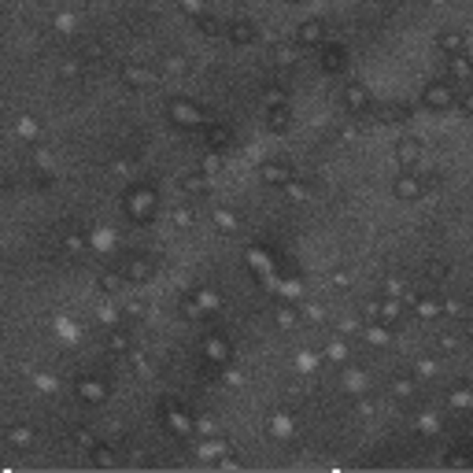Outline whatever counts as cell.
<instances>
[{"label": "cell", "mask_w": 473, "mask_h": 473, "mask_svg": "<svg viewBox=\"0 0 473 473\" xmlns=\"http://www.w3.org/2000/svg\"><path fill=\"white\" fill-rule=\"evenodd\" d=\"M444 78L455 85H466L473 82V59L466 52H451V56H444Z\"/></svg>", "instance_id": "cell-12"}, {"label": "cell", "mask_w": 473, "mask_h": 473, "mask_svg": "<svg viewBox=\"0 0 473 473\" xmlns=\"http://www.w3.org/2000/svg\"><path fill=\"white\" fill-rule=\"evenodd\" d=\"M4 440L15 444V448H26V444L34 440V432H30V425H11V429L4 432Z\"/></svg>", "instance_id": "cell-47"}, {"label": "cell", "mask_w": 473, "mask_h": 473, "mask_svg": "<svg viewBox=\"0 0 473 473\" xmlns=\"http://www.w3.org/2000/svg\"><path fill=\"white\" fill-rule=\"evenodd\" d=\"M292 126V108H267V129L270 134H288Z\"/></svg>", "instance_id": "cell-33"}, {"label": "cell", "mask_w": 473, "mask_h": 473, "mask_svg": "<svg viewBox=\"0 0 473 473\" xmlns=\"http://www.w3.org/2000/svg\"><path fill=\"white\" fill-rule=\"evenodd\" d=\"M167 115H170V122H174L178 129H204L207 126V111L189 97H174L167 104Z\"/></svg>", "instance_id": "cell-3"}, {"label": "cell", "mask_w": 473, "mask_h": 473, "mask_svg": "<svg viewBox=\"0 0 473 473\" xmlns=\"http://www.w3.org/2000/svg\"><path fill=\"white\" fill-rule=\"evenodd\" d=\"M82 78H85V63L82 59H63L59 63V82H82Z\"/></svg>", "instance_id": "cell-42"}, {"label": "cell", "mask_w": 473, "mask_h": 473, "mask_svg": "<svg viewBox=\"0 0 473 473\" xmlns=\"http://www.w3.org/2000/svg\"><path fill=\"white\" fill-rule=\"evenodd\" d=\"M458 108H463V115H470V118H473V89H470V93H466L463 100H458Z\"/></svg>", "instance_id": "cell-59"}, {"label": "cell", "mask_w": 473, "mask_h": 473, "mask_svg": "<svg viewBox=\"0 0 473 473\" xmlns=\"http://www.w3.org/2000/svg\"><path fill=\"white\" fill-rule=\"evenodd\" d=\"M414 429H418V437L432 440V437L440 432V414H437V411H422V414H414Z\"/></svg>", "instance_id": "cell-35"}, {"label": "cell", "mask_w": 473, "mask_h": 473, "mask_svg": "<svg viewBox=\"0 0 473 473\" xmlns=\"http://www.w3.org/2000/svg\"><path fill=\"white\" fill-rule=\"evenodd\" d=\"M392 192H396V200L414 204L425 196V178H418V170H403V174L392 181Z\"/></svg>", "instance_id": "cell-11"}, {"label": "cell", "mask_w": 473, "mask_h": 473, "mask_svg": "<svg viewBox=\"0 0 473 473\" xmlns=\"http://www.w3.org/2000/svg\"><path fill=\"white\" fill-rule=\"evenodd\" d=\"M74 392H78V400L89 403V407H100V403L111 400V385L104 377H78L74 381Z\"/></svg>", "instance_id": "cell-8"}, {"label": "cell", "mask_w": 473, "mask_h": 473, "mask_svg": "<svg viewBox=\"0 0 473 473\" xmlns=\"http://www.w3.org/2000/svg\"><path fill=\"white\" fill-rule=\"evenodd\" d=\"M108 351L111 355H129V351H134V337H129V330L111 325V330H108Z\"/></svg>", "instance_id": "cell-28"}, {"label": "cell", "mask_w": 473, "mask_h": 473, "mask_svg": "<svg viewBox=\"0 0 473 473\" xmlns=\"http://www.w3.org/2000/svg\"><path fill=\"white\" fill-rule=\"evenodd\" d=\"M288 4H307V0H288Z\"/></svg>", "instance_id": "cell-61"}, {"label": "cell", "mask_w": 473, "mask_h": 473, "mask_svg": "<svg viewBox=\"0 0 473 473\" xmlns=\"http://www.w3.org/2000/svg\"><path fill=\"white\" fill-rule=\"evenodd\" d=\"M267 437L278 440V444L296 440V422H292V414H288V411H274V414H267Z\"/></svg>", "instance_id": "cell-16"}, {"label": "cell", "mask_w": 473, "mask_h": 473, "mask_svg": "<svg viewBox=\"0 0 473 473\" xmlns=\"http://www.w3.org/2000/svg\"><path fill=\"white\" fill-rule=\"evenodd\" d=\"M422 148H425V144L418 141V137H400L396 141V163L403 170H414L418 163H422Z\"/></svg>", "instance_id": "cell-20"}, {"label": "cell", "mask_w": 473, "mask_h": 473, "mask_svg": "<svg viewBox=\"0 0 473 473\" xmlns=\"http://www.w3.org/2000/svg\"><path fill=\"white\" fill-rule=\"evenodd\" d=\"M385 292L388 296H407V281L400 278V274H392V278H385Z\"/></svg>", "instance_id": "cell-54"}, {"label": "cell", "mask_w": 473, "mask_h": 473, "mask_svg": "<svg viewBox=\"0 0 473 473\" xmlns=\"http://www.w3.org/2000/svg\"><path fill=\"white\" fill-rule=\"evenodd\" d=\"M196 455L204 458V463H226L230 458V444L222 432H215V437H200V444H196Z\"/></svg>", "instance_id": "cell-17"}, {"label": "cell", "mask_w": 473, "mask_h": 473, "mask_svg": "<svg viewBox=\"0 0 473 473\" xmlns=\"http://www.w3.org/2000/svg\"><path fill=\"white\" fill-rule=\"evenodd\" d=\"M296 56H299V45L296 41H278L270 52L274 67H296Z\"/></svg>", "instance_id": "cell-30"}, {"label": "cell", "mask_w": 473, "mask_h": 473, "mask_svg": "<svg viewBox=\"0 0 473 473\" xmlns=\"http://www.w3.org/2000/svg\"><path fill=\"white\" fill-rule=\"evenodd\" d=\"M285 196H288V200H296V204H307L311 200V185H307V181H299V178H292V181H285Z\"/></svg>", "instance_id": "cell-43"}, {"label": "cell", "mask_w": 473, "mask_h": 473, "mask_svg": "<svg viewBox=\"0 0 473 473\" xmlns=\"http://www.w3.org/2000/svg\"><path fill=\"white\" fill-rule=\"evenodd\" d=\"M19 134H22L26 141H37V137H41V122L26 115V118H19Z\"/></svg>", "instance_id": "cell-51"}, {"label": "cell", "mask_w": 473, "mask_h": 473, "mask_svg": "<svg viewBox=\"0 0 473 473\" xmlns=\"http://www.w3.org/2000/svg\"><path fill=\"white\" fill-rule=\"evenodd\" d=\"M63 248H67L71 255H85L89 252V233H67L63 236Z\"/></svg>", "instance_id": "cell-45"}, {"label": "cell", "mask_w": 473, "mask_h": 473, "mask_svg": "<svg viewBox=\"0 0 473 473\" xmlns=\"http://www.w3.org/2000/svg\"><path fill=\"white\" fill-rule=\"evenodd\" d=\"M259 178L267 181V185H285V181H292L296 178V170L288 167V163H262V170H259Z\"/></svg>", "instance_id": "cell-25"}, {"label": "cell", "mask_w": 473, "mask_h": 473, "mask_svg": "<svg viewBox=\"0 0 473 473\" xmlns=\"http://www.w3.org/2000/svg\"><path fill=\"white\" fill-rule=\"evenodd\" d=\"M437 48L444 56H451V52H466V34L463 30H440L437 34Z\"/></svg>", "instance_id": "cell-29"}, {"label": "cell", "mask_w": 473, "mask_h": 473, "mask_svg": "<svg viewBox=\"0 0 473 473\" xmlns=\"http://www.w3.org/2000/svg\"><path fill=\"white\" fill-rule=\"evenodd\" d=\"M189 296L196 299V307H200L204 314H215V311L222 307V292H218V288H211V285H200V288H192Z\"/></svg>", "instance_id": "cell-27"}, {"label": "cell", "mask_w": 473, "mask_h": 473, "mask_svg": "<svg viewBox=\"0 0 473 473\" xmlns=\"http://www.w3.org/2000/svg\"><path fill=\"white\" fill-rule=\"evenodd\" d=\"M196 432H200V437H215L218 425L211 422V418H196Z\"/></svg>", "instance_id": "cell-57"}, {"label": "cell", "mask_w": 473, "mask_h": 473, "mask_svg": "<svg viewBox=\"0 0 473 473\" xmlns=\"http://www.w3.org/2000/svg\"><path fill=\"white\" fill-rule=\"evenodd\" d=\"M178 189L196 200V196H207V192H211V178H207L204 170H189V174L178 178Z\"/></svg>", "instance_id": "cell-23"}, {"label": "cell", "mask_w": 473, "mask_h": 473, "mask_svg": "<svg viewBox=\"0 0 473 473\" xmlns=\"http://www.w3.org/2000/svg\"><path fill=\"white\" fill-rule=\"evenodd\" d=\"M111 170H115V174H122V178H134L137 174V163L134 160H115Z\"/></svg>", "instance_id": "cell-56"}, {"label": "cell", "mask_w": 473, "mask_h": 473, "mask_svg": "<svg viewBox=\"0 0 473 473\" xmlns=\"http://www.w3.org/2000/svg\"><path fill=\"white\" fill-rule=\"evenodd\" d=\"M226 37H230L233 45H252L255 37H259V30H255V22H248V19H233L226 26Z\"/></svg>", "instance_id": "cell-26"}, {"label": "cell", "mask_w": 473, "mask_h": 473, "mask_svg": "<svg viewBox=\"0 0 473 473\" xmlns=\"http://www.w3.org/2000/svg\"><path fill=\"white\" fill-rule=\"evenodd\" d=\"M344 63H348V52L340 48V45H325V48H322V71H325V74L344 71Z\"/></svg>", "instance_id": "cell-31"}, {"label": "cell", "mask_w": 473, "mask_h": 473, "mask_svg": "<svg viewBox=\"0 0 473 473\" xmlns=\"http://www.w3.org/2000/svg\"><path fill=\"white\" fill-rule=\"evenodd\" d=\"M274 325H278V330H296L299 325V311H296L292 299H285V304L274 307Z\"/></svg>", "instance_id": "cell-32"}, {"label": "cell", "mask_w": 473, "mask_h": 473, "mask_svg": "<svg viewBox=\"0 0 473 473\" xmlns=\"http://www.w3.org/2000/svg\"><path fill=\"white\" fill-rule=\"evenodd\" d=\"M418 385H422V381H418L414 374H411V377L400 374V377H392V381H388V396L396 400V403H403V407H407V403H414V400H418Z\"/></svg>", "instance_id": "cell-19"}, {"label": "cell", "mask_w": 473, "mask_h": 473, "mask_svg": "<svg viewBox=\"0 0 473 473\" xmlns=\"http://www.w3.org/2000/svg\"><path fill=\"white\" fill-rule=\"evenodd\" d=\"M122 285H126V278H122L115 267H111V270H100V278H97V288H100L104 296H111V299L118 296V288H122Z\"/></svg>", "instance_id": "cell-36"}, {"label": "cell", "mask_w": 473, "mask_h": 473, "mask_svg": "<svg viewBox=\"0 0 473 473\" xmlns=\"http://www.w3.org/2000/svg\"><path fill=\"white\" fill-rule=\"evenodd\" d=\"M362 330V322H355V318H340V333L351 337V333H359Z\"/></svg>", "instance_id": "cell-58"}, {"label": "cell", "mask_w": 473, "mask_h": 473, "mask_svg": "<svg viewBox=\"0 0 473 473\" xmlns=\"http://www.w3.org/2000/svg\"><path fill=\"white\" fill-rule=\"evenodd\" d=\"M340 104H344V111H348V115H355V118L374 115V97H370V89H366L362 82L344 85V93H340Z\"/></svg>", "instance_id": "cell-6"}, {"label": "cell", "mask_w": 473, "mask_h": 473, "mask_svg": "<svg viewBox=\"0 0 473 473\" xmlns=\"http://www.w3.org/2000/svg\"><path fill=\"white\" fill-rule=\"evenodd\" d=\"M160 67H163V74H170V78H181V74H189V56H181V52H170V56L160 59Z\"/></svg>", "instance_id": "cell-40"}, {"label": "cell", "mask_w": 473, "mask_h": 473, "mask_svg": "<svg viewBox=\"0 0 473 473\" xmlns=\"http://www.w3.org/2000/svg\"><path fill=\"white\" fill-rule=\"evenodd\" d=\"M437 374H440V359H437V355H418V359H414V377L418 381H432Z\"/></svg>", "instance_id": "cell-38"}, {"label": "cell", "mask_w": 473, "mask_h": 473, "mask_svg": "<svg viewBox=\"0 0 473 473\" xmlns=\"http://www.w3.org/2000/svg\"><path fill=\"white\" fill-rule=\"evenodd\" d=\"M118 78H122L126 89H152L155 85V71L141 59H126L122 67H118Z\"/></svg>", "instance_id": "cell-7"}, {"label": "cell", "mask_w": 473, "mask_h": 473, "mask_svg": "<svg viewBox=\"0 0 473 473\" xmlns=\"http://www.w3.org/2000/svg\"><path fill=\"white\" fill-rule=\"evenodd\" d=\"M325 30H330V26H325V19H304L296 26V37L292 41L299 45V48H318V45H325Z\"/></svg>", "instance_id": "cell-13"}, {"label": "cell", "mask_w": 473, "mask_h": 473, "mask_svg": "<svg viewBox=\"0 0 473 473\" xmlns=\"http://www.w3.org/2000/svg\"><path fill=\"white\" fill-rule=\"evenodd\" d=\"M11 185V181H8V174H4V170H0V189H8Z\"/></svg>", "instance_id": "cell-60"}, {"label": "cell", "mask_w": 473, "mask_h": 473, "mask_svg": "<svg viewBox=\"0 0 473 473\" xmlns=\"http://www.w3.org/2000/svg\"><path fill=\"white\" fill-rule=\"evenodd\" d=\"M340 392L351 396V400H359V396H366V392H374V381H370V374H366L362 366H344V374H340Z\"/></svg>", "instance_id": "cell-10"}, {"label": "cell", "mask_w": 473, "mask_h": 473, "mask_svg": "<svg viewBox=\"0 0 473 473\" xmlns=\"http://www.w3.org/2000/svg\"><path fill=\"white\" fill-rule=\"evenodd\" d=\"M248 262H252V270L270 274V255L262 252V248H248Z\"/></svg>", "instance_id": "cell-49"}, {"label": "cell", "mask_w": 473, "mask_h": 473, "mask_svg": "<svg viewBox=\"0 0 473 473\" xmlns=\"http://www.w3.org/2000/svg\"><path fill=\"white\" fill-rule=\"evenodd\" d=\"M192 22H196V30H200V34L207 37V41H215V37H222V34H226V26H222L215 15H207V11H204L200 19H192Z\"/></svg>", "instance_id": "cell-41"}, {"label": "cell", "mask_w": 473, "mask_h": 473, "mask_svg": "<svg viewBox=\"0 0 473 473\" xmlns=\"http://www.w3.org/2000/svg\"><path fill=\"white\" fill-rule=\"evenodd\" d=\"M122 207H126V215L134 218V222H148L155 211H160V192H155L152 185H129L122 192Z\"/></svg>", "instance_id": "cell-1"}, {"label": "cell", "mask_w": 473, "mask_h": 473, "mask_svg": "<svg viewBox=\"0 0 473 473\" xmlns=\"http://www.w3.org/2000/svg\"><path fill=\"white\" fill-rule=\"evenodd\" d=\"M403 304H407V311H414V318H422V322H437V318H444V296H440V292H425V296L407 292Z\"/></svg>", "instance_id": "cell-5"}, {"label": "cell", "mask_w": 473, "mask_h": 473, "mask_svg": "<svg viewBox=\"0 0 473 473\" xmlns=\"http://www.w3.org/2000/svg\"><path fill=\"white\" fill-rule=\"evenodd\" d=\"M160 418L170 437H181V440H192L196 437V414H189L185 403H174V400H163L160 403Z\"/></svg>", "instance_id": "cell-2"}, {"label": "cell", "mask_w": 473, "mask_h": 473, "mask_svg": "<svg viewBox=\"0 0 473 473\" xmlns=\"http://www.w3.org/2000/svg\"><path fill=\"white\" fill-rule=\"evenodd\" d=\"M178 304H181V311H185V318H192V322H200V318H204V311L196 307V299H192V296H178Z\"/></svg>", "instance_id": "cell-53"}, {"label": "cell", "mask_w": 473, "mask_h": 473, "mask_svg": "<svg viewBox=\"0 0 473 473\" xmlns=\"http://www.w3.org/2000/svg\"><path fill=\"white\" fill-rule=\"evenodd\" d=\"M392 325H385V322H377V318H370V322H362V330H359V337L366 340L370 348H388L392 344Z\"/></svg>", "instance_id": "cell-22"}, {"label": "cell", "mask_w": 473, "mask_h": 473, "mask_svg": "<svg viewBox=\"0 0 473 473\" xmlns=\"http://www.w3.org/2000/svg\"><path fill=\"white\" fill-rule=\"evenodd\" d=\"M437 344H440V355H458V348H463V333H458V330H444Z\"/></svg>", "instance_id": "cell-44"}, {"label": "cell", "mask_w": 473, "mask_h": 473, "mask_svg": "<svg viewBox=\"0 0 473 473\" xmlns=\"http://www.w3.org/2000/svg\"><path fill=\"white\" fill-rule=\"evenodd\" d=\"M204 355H207V362H211V366H230L233 348H230V340H226V337L207 333V337H204Z\"/></svg>", "instance_id": "cell-18"}, {"label": "cell", "mask_w": 473, "mask_h": 473, "mask_svg": "<svg viewBox=\"0 0 473 473\" xmlns=\"http://www.w3.org/2000/svg\"><path fill=\"white\" fill-rule=\"evenodd\" d=\"M403 314H407L403 296H388V292L377 296V322H385V325H392V330H400Z\"/></svg>", "instance_id": "cell-14"}, {"label": "cell", "mask_w": 473, "mask_h": 473, "mask_svg": "<svg viewBox=\"0 0 473 473\" xmlns=\"http://www.w3.org/2000/svg\"><path fill=\"white\" fill-rule=\"evenodd\" d=\"M222 167H226V163H222V152H211V148H207V155L200 160V170H204L207 178H218Z\"/></svg>", "instance_id": "cell-46"}, {"label": "cell", "mask_w": 473, "mask_h": 473, "mask_svg": "<svg viewBox=\"0 0 473 473\" xmlns=\"http://www.w3.org/2000/svg\"><path fill=\"white\" fill-rule=\"evenodd\" d=\"M170 222H174V226H192L196 215L189 211V207H174V211H170Z\"/></svg>", "instance_id": "cell-55"}, {"label": "cell", "mask_w": 473, "mask_h": 473, "mask_svg": "<svg viewBox=\"0 0 473 473\" xmlns=\"http://www.w3.org/2000/svg\"><path fill=\"white\" fill-rule=\"evenodd\" d=\"M466 333H470V337H473V322H470V330H466Z\"/></svg>", "instance_id": "cell-62"}, {"label": "cell", "mask_w": 473, "mask_h": 473, "mask_svg": "<svg viewBox=\"0 0 473 473\" xmlns=\"http://www.w3.org/2000/svg\"><path fill=\"white\" fill-rule=\"evenodd\" d=\"M211 222H215V230H222V233H236V230H241V215L230 211V207H211Z\"/></svg>", "instance_id": "cell-34"}, {"label": "cell", "mask_w": 473, "mask_h": 473, "mask_svg": "<svg viewBox=\"0 0 473 473\" xmlns=\"http://www.w3.org/2000/svg\"><path fill=\"white\" fill-rule=\"evenodd\" d=\"M129 285H144V281H152V274H155V262L148 255H126L122 262L115 267Z\"/></svg>", "instance_id": "cell-9"}, {"label": "cell", "mask_w": 473, "mask_h": 473, "mask_svg": "<svg viewBox=\"0 0 473 473\" xmlns=\"http://www.w3.org/2000/svg\"><path fill=\"white\" fill-rule=\"evenodd\" d=\"M463 444H466L463 451H448V455H444V463H448V466H473V444L470 440H463Z\"/></svg>", "instance_id": "cell-48"}, {"label": "cell", "mask_w": 473, "mask_h": 473, "mask_svg": "<svg viewBox=\"0 0 473 473\" xmlns=\"http://www.w3.org/2000/svg\"><path fill=\"white\" fill-rule=\"evenodd\" d=\"M89 458H93V466H100V470L118 466V451L111 448V444H93V448H89Z\"/></svg>", "instance_id": "cell-37"}, {"label": "cell", "mask_w": 473, "mask_h": 473, "mask_svg": "<svg viewBox=\"0 0 473 473\" xmlns=\"http://www.w3.org/2000/svg\"><path fill=\"white\" fill-rule=\"evenodd\" d=\"M178 11H185L189 19H200L207 11V0H178Z\"/></svg>", "instance_id": "cell-52"}, {"label": "cell", "mask_w": 473, "mask_h": 473, "mask_svg": "<svg viewBox=\"0 0 473 473\" xmlns=\"http://www.w3.org/2000/svg\"><path fill=\"white\" fill-rule=\"evenodd\" d=\"M267 108H288V89L285 85H270L267 89Z\"/></svg>", "instance_id": "cell-50"}, {"label": "cell", "mask_w": 473, "mask_h": 473, "mask_svg": "<svg viewBox=\"0 0 473 473\" xmlns=\"http://www.w3.org/2000/svg\"><path fill=\"white\" fill-rule=\"evenodd\" d=\"M407 118H411V104H403V100H396V104H385V108H381V122L400 126V122H407Z\"/></svg>", "instance_id": "cell-39"}, {"label": "cell", "mask_w": 473, "mask_h": 473, "mask_svg": "<svg viewBox=\"0 0 473 473\" xmlns=\"http://www.w3.org/2000/svg\"><path fill=\"white\" fill-rule=\"evenodd\" d=\"M233 144V129L226 122H207L204 126V148H211V152H226Z\"/></svg>", "instance_id": "cell-21"}, {"label": "cell", "mask_w": 473, "mask_h": 473, "mask_svg": "<svg viewBox=\"0 0 473 473\" xmlns=\"http://www.w3.org/2000/svg\"><path fill=\"white\" fill-rule=\"evenodd\" d=\"M455 104H458V89L448 78H444V82H429L422 89V108H429V111H448Z\"/></svg>", "instance_id": "cell-4"}, {"label": "cell", "mask_w": 473, "mask_h": 473, "mask_svg": "<svg viewBox=\"0 0 473 473\" xmlns=\"http://www.w3.org/2000/svg\"><path fill=\"white\" fill-rule=\"evenodd\" d=\"M322 359L333 362V366H348V359H351L348 337H330V340H325V344H322Z\"/></svg>", "instance_id": "cell-24"}, {"label": "cell", "mask_w": 473, "mask_h": 473, "mask_svg": "<svg viewBox=\"0 0 473 473\" xmlns=\"http://www.w3.org/2000/svg\"><path fill=\"white\" fill-rule=\"evenodd\" d=\"M444 407L455 411V414L473 411V381H455V385L444 392Z\"/></svg>", "instance_id": "cell-15"}]
</instances>
